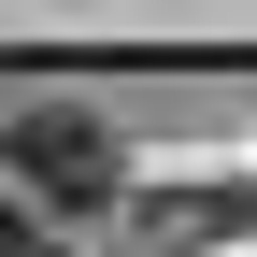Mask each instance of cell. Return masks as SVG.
<instances>
[{"mask_svg": "<svg viewBox=\"0 0 257 257\" xmlns=\"http://www.w3.org/2000/svg\"><path fill=\"white\" fill-rule=\"evenodd\" d=\"M0 172H15L29 214H100L114 186H128V157H114V128L86 114V100H29L15 128H0Z\"/></svg>", "mask_w": 257, "mask_h": 257, "instance_id": "obj_1", "label": "cell"}, {"mask_svg": "<svg viewBox=\"0 0 257 257\" xmlns=\"http://www.w3.org/2000/svg\"><path fill=\"white\" fill-rule=\"evenodd\" d=\"M0 257H57V243H43V214H29V200H0Z\"/></svg>", "mask_w": 257, "mask_h": 257, "instance_id": "obj_2", "label": "cell"}]
</instances>
